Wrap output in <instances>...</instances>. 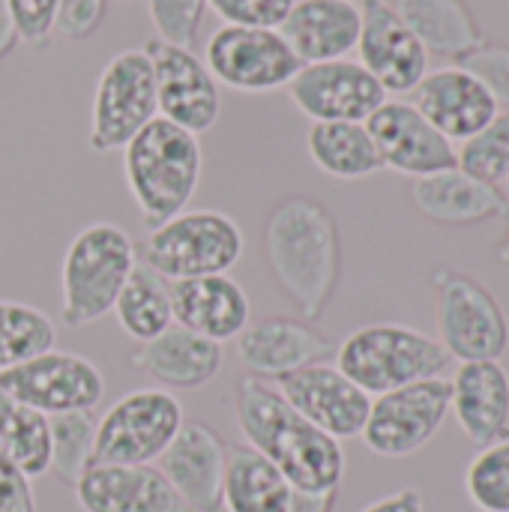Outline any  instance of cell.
Segmentation results:
<instances>
[{"label":"cell","instance_id":"cell-1","mask_svg":"<svg viewBox=\"0 0 509 512\" xmlns=\"http://www.w3.org/2000/svg\"><path fill=\"white\" fill-rule=\"evenodd\" d=\"M234 420L246 447L258 450L291 483L294 492H339L345 480L342 441L300 417L279 390L261 378H240L234 387Z\"/></svg>","mask_w":509,"mask_h":512},{"label":"cell","instance_id":"cell-2","mask_svg":"<svg viewBox=\"0 0 509 512\" xmlns=\"http://www.w3.org/2000/svg\"><path fill=\"white\" fill-rule=\"evenodd\" d=\"M264 258L291 306L306 321H318L342 276V240L333 213L306 195L276 201L264 222Z\"/></svg>","mask_w":509,"mask_h":512},{"label":"cell","instance_id":"cell-3","mask_svg":"<svg viewBox=\"0 0 509 512\" xmlns=\"http://www.w3.org/2000/svg\"><path fill=\"white\" fill-rule=\"evenodd\" d=\"M204 171L198 135L165 117L150 120L123 147V180L147 228L189 210Z\"/></svg>","mask_w":509,"mask_h":512},{"label":"cell","instance_id":"cell-4","mask_svg":"<svg viewBox=\"0 0 509 512\" xmlns=\"http://www.w3.org/2000/svg\"><path fill=\"white\" fill-rule=\"evenodd\" d=\"M138 267V249L129 231L114 222L81 228L60 264V321L69 330L90 327L111 315L126 279Z\"/></svg>","mask_w":509,"mask_h":512},{"label":"cell","instance_id":"cell-5","mask_svg":"<svg viewBox=\"0 0 509 512\" xmlns=\"http://www.w3.org/2000/svg\"><path fill=\"white\" fill-rule=\"evenodd\" d=\"M447 366L450 357L441 342L408 324H366L336 348V369L372 399L426 378H444Z\"/></svg>","mask_w":509,"mask_h":512},{"label":"cell","instance_id":"cell-6","mask_svg":"<svg viewBox=\"0 0 509 512\" xmlns=\"http://www.w3.org/2000/svg\"><path fill=\"white\" fill-rule=\"evenodd\" d=\"M240 225L219 210H183L150 228L141 246V264L168 282L219 276L243 258Z\"/></svg>","mask_w":509,"mask_h":512},{"label":"cell","instance_id":"cell-7","mask_svg":"<svg viewBox=\"0 0 509 512\" xmlns=\"http://www.w3.org/2000/svg\"><path fill=\"white\" fill-rule=\"evenodd\" d=\"M435 324L438 342L456 363L501 360L509 348V321L501 300L474 276L435 270Z\"/></svg>","mask_w":509,"mask_h":512},{"label":"cell","instance_id":"cell-8","mask_svg":"<svg viewBox=\"0 0 509 512\" xmlns=\"http://www.w3.org/2000/svg\"><path fill=\"white\" fill-rule=\"evenodd\" d=\"M183 423V405L171 390H132L96 423L93 465H153L171 447Z\"/></svg>","mask_w":509,"mask_h":512},{"label":"cell","instance_id":"cell-9","mask_svg":"<svg viewBox=\"0 0 509 512\" xmlns=\"http://www.w3.org/2000/svg\"><path fill=\"white\" fill-rule=\"evenodd\" d=\"M159 117L153 63L144 48L114 54L96 78L87 144L96 153L123 150L150 120Z\"/></svg>","mask_w":509,"mask_h":512},{"label":"cell","instance_id":"cell-10","mask_svg":"<svg viewBox=\"0 0 509 512\" xmlns=\"http://www.w3.org/2000/svg\"><path fill=\"white\" fill-rule=\"evenodd\" d=\"M0 393L45 417H60L93 411L105 399V375L84 354L51 348L0 372Z\"/></svg>","mask_w":509,"mask_h":512},{"label":"cell","instance_id":"cell-11","mask_svg":"<svg viewBox=\"0 0 509 512\" xmlns=\"http://www.w3.org/2000/svg\"><path fill=\"white\" fill-rule=\"evenodd\" d=\"M450 381L426 378L372 399L363 444L381 459H408L420 453L447 423Z\"/></svg>","mask_w":509,"mask_h":512},{"label":"cell","instance_id":"cell-12","mask_svg":"<svg viewBox=\"0 0 509 512\" xmlns=\"http://www.w3.org/2000/svg\"><path fill=\"white\" fill-rule=\"evenodd\" d=\"M204 63L216 84L237 93H273L291 84L303 66L279 30L222 24L210 33Z\"/></svg>","mask_w":509,"mask_h":512},{"label":"cell","instance_id":"cell-13","mask_svg":"<svg viewBox=\"0 0 509 512\" xmlns=\"http://www.w3.org/2000/svg\"><path fill=\"white\" fill-rule=\"evenodd\" d=\"M144 51L153 63L159 117L192 135L210 132L222 114V96L204 57L156 36L144 45Z\"/></svg>","mask_w":509,"mask_h":512},{"label":"cell","instance_id":"cell-14","mask_svg":"<svg viewBox=\"0 0 509 512\" xmlns=\"http://www.w3.org/2000/svg\"><path fill=\"white\" fill-rule=\"evenodd\" d=\"M288 96L312 123H366L384 102V87L360 60L303 63L288 84Z\"/></svg>","mask_w":509,"mask_h":512},{"label":"cell","instance_id":"cell-15","mask_svg":"<svg viewBox=\"0 0 509 512\" xmlns=\"http://www.w3.org/2000/svg\"><path fill=\"white\" fill-rule=\"evenodd\" d=\"M357 54L384 93H414L429 72V51L390 0H363Z\"/></svg>","mask_w":509,"mask_h":512},{"label":"cell","instance_id":"cell-16","mask_svg":"<svg viewBox=\"0 0 509 512\" xmlns=\"http://www.w3.org/2000/svg\"><path fill=\"white\" fill-rule=\"evenodd\" d=\"M276 390L300 417H306L312 426L336 441L360 438L372 408V396L330 363L297 369L285 375Z\"/></svg>","mask_w":509,"mask_h":512},{"label":"cell","instance_id":"cell-17","mask_svg":"<svg viewBox=\"0 0 509 512\" xmlns=\"http://www.w3.org/2000/svg\"><path fill=\"white\" fill-rule=\"evenodd\" d=\"M366 129L375 141L381 165L405 174L426 177L444 168H456V144L447 141L417 108L405 99H387L369 120Z\"/></svg>","mask_w":509,"mask_h":512},{"label":"cell","instance_id":"cell-18","mask_svg":"<svg viewBox=\"0 0 509 512\" xmlns=\"http://www.w3.org/2000/svg\"><path fill=\"white\" fill-rule=\"evenodd\" d=\"M234 351L240 366L261 381H282L285 375L324 363L336 354V345L300 318H264L249 324L237 339Z\"/></svg>","mask_w":509,"mask_h":512},{"label":"cell","instance_id":"cell-19","mask_svg":"<svg viewBox=\"0 0 509 512\" xmlns=\"http://www.w3.org/2000/svg\"><path fill=\"white\" fill-rule=\"evenodd\" d=\"M228 444L207 423H183L171 447L159 456V471L177 489V495L192 512H225L222 483H225Z\"/></svg>","mask_w":509,"mask_h":512},{"label":"cell","instance_id":"cell-20","mask_svg":"<svg viewBox=\"0 0 509 512\" xmlns=\"http://www.w3.org/2000/svg\"><path fill=\"white\" fill-rule=\"evenodd\" d=\"M72 489L84 512H192L156 465H90Z\"/></svg>","mask_w":509,"mask_h":512},{"label":"cell","instance_id":"cell-21","mask_svg":"<svg viewBox=\"0 0 509 512\" xmlns=\"http://www.w3.org/2000/svg\"><path fill=\"white\" fill-rule=\"evenodd\" d=\"M414 108L453 144L477 135L501 111L489 90L456 63L423 75L414 87Z\"/></svg>","mask_w":509,"mask_h":512},{"label":"cell","instance_id":"cell-22","mask_svg":"<svg viewBox=\"0 0 509 512\" xmlns=\"http://www.w3.org/2000/svg\"><path fill=\"white\" fill-rule=\"evenodd\" d=\"M171 318L177 327L222 345L252 324V300L228 273L180 279L171 282Z\"/></svg>","mask_w":509,"mask_h":512},{"label":"cell","instance_id":"cell-23","mask_svg":"<svg viewBox=\"0 0 509 512\" xmlns=\"http://www.w3.org/2000/svg\"><path fill=\"white\" fill-rule=\"evenodd\" d=\"M450 414L462 435L486 450L509 438V372L501 360L459 363L450 381Z\"/></svg>","mask_w":509,"mask_h":512},{"label":"cell","instance_id":"cell-24","mask_svg":"<svg viewBox=\"0 0 509 512\" xmlns=\"http://www.w3.org/2000/svg\"><path fill=\"white\" fill-rule=\"evenodd\" d=\"M411 204L423 219L447 228H468L509 216L507 192L465 174L459 165L417 177L411 183Z\"/></svg>","mask_w":509,"mask_h":512},{"label":"cell","instance_id":"cell-25","mask_svg":"<svg viewBox=\"0 0 509 512\" xmlns=\"http://www.w3.org/2000/svg\"><path fill=\"white\" fill-rule=\"evenodd\" d=\"M360 21L354 0H294L279 33L300 63H324L357 51Z\"/></svg>","mask_w":509,"mask_h":512},{"label":"cell","instance_id":"cell-26","mask_svg":"<svg viewBox=\"0 0 509 512\" xmlns=\"http://www.w3.org/2000/svg\"><path fill=\"white\" fill-rule=\"evenodd\" d=\"M132 366L165 390H201L225 366L222 345L171 324L162 336L132 351Z\"/></svg>","mask_w":509,"mask_h":512},{"label":"cell","instance_id":"cell-27","mask_svg":"<svg viewBox=\"0 0 509 512\" xmlns=\"http://www.w3.org/2000/svg\"><path fill=\"white\" fill-rule=\"evenodd\" d=\"M393 9L420 39V45L438 57H465L486 42L483 27L465 0H396Z\"/></svg>","mask_w":509,"mask_h":512},{"label":"cell","instance_id":"cell-28","mask_svg":"<svg viewBox=\"0 0 509 512\" xmlns=\"http://www.w3.org/2000/svg\"><path fill=\"white\" fill-rule=\"evenodd\" d=\"M291 483L252 447H228L222 507L225 512H288Z\"/></svg>","mask_w":509,"mask_h":512},{"label":"cell","instance_id":"cell-29","mask_svg":"<svg viewBox=\"0 0 509 512\" xmlns=\"http://www.w3.org/2000/svg\"><path fill=\"white\" fill-rule=\"evenodd\" d=\"M306 150L315 168L336 180H363L384 168L366 123H312Z\"/></svg>","mask_w":509,"mask_h":512},{"label":"cell","instance_id":"cell-30","mask_svg":"<svg viewBox=\"0 0 509 512\" xmlns=\"http://www.w3.org/2000/svg\"><path fill=\"white\" fill-rule=\"evenodd\" d=\"M111 312L129 339H135L141 345L150 342L174 324V318H171V282L138 261V267L126 279Z\"/></svg>","mask_w":509,"mask_h":512},{"label":"cell","instance_id":"cell-31","mask_svg":"<svg viewBox=\"0 0 509 512\" xmlns=\"http://www.w3.org/2000/svg\"><path fill=\"white\" fill-rule=\"evenodd\" d=\"M0 456L36 480L51 468V420L0 393Z\"/></svg>","mask_w":509,"mask_h":512},{"label":"cell","instance_id":"cell-32","mask_svg":"<svg viewBox=\"0 0 509 512\" xmlns=\"http://www.w3.org/2000/svg\"><path fill=\"white\" fill-rule=\"evenodd\" d=\"M54 345L57 327L39 306L0 300V372L51 351Z\"/></svg>","mask_w":509,"mask_h":512},{"label":"cell","instance_id":"cell-33","mask_svg":"<svg viewBox=\"0 0 509 512\" xmlns=\"http://www.w3.org/2000/svg\"><path fill=\"white\" fill-rule=\"evenodd\" d=\"M51 420V468L66 486H75L93 465L96 420L93 411H75L48 417Z\"/></svg>","mask_w":509,"mask_h":512},{"label":"cell","instance_id":"cell-34","mask_svg":"<svg viewBox=\"0 0 509 512\" xmlns=\"http://www.w3.org/2000/svg\"><path fill=\"white\" fill-rule=\"evenodd\" d=\"M456 165L492 186L509 180V111H498L489 126L456 147Z\"/></svg>","mask_w":509,"mask_h":512},{"label":"cell","instance_id":"cell-35","mask_svg":"<svg viewBox=\"0 0 509 512\" xmlns=\"http://www.w3.org/2000/svg\"><path fill=\"white\" fill-rule=\"evenodd\" d=\"M465 492L480 512H509V438L474 456Z\"/></svg>","mask_w":509,"mask_h":512},{"label":"cell","instance_id":"cell-36","mask_svg":"<svg viewBox=\"0 0 509 512\" xmlns=\"http://www.w3.org/2000/svg\"><path fill=\"white\" fill-rule=\"evenodd\" d=\"M147 9L156 27V39L192 48L198 27L204 21L207 0H147Z\"/></svg>","mask_w":509,"mask_h":512},{"label":"cell","instance_id":"cell-37","mask_svg":"<svg viewBox=\"0 0 509 512\" xmlns=\"http://www.w3.org/2000/svg\"><path fill=\"white\" fill-rule=\"evenodd\" d=\"M456 66L471 72L489 90V96L495 99L501 111H509V45H498L486 39L480 48L459 57Z\"/></svg>","mask_w":509,"mask_h":512},{"label":"cell","instance_id":"cell-38","mask_svg":"<svg viewBox=\"0 0 509 512\" xmlns=\"http://www.w3.org/2000/svg\"><path fill=\"white\" fill-rule=\"evenodd\" d=\"M207 6L234 27H264L279 30L288 18L294 0H207Z\"/></svg>","mask_w":509,"mask_h":512},{"label":"cell","instance_id":"cell-39","mask_svg":"<svg viewBox=\"0 0 509 512\" xmlns=\"http://www.w3.org/2000/svg\"><path fill=\"white\" fill-rule=\"evenodd\" d=\"M15 33L21 42L42 48L51 42V33L57 30V9L60 0H6Z\"/></svg>","mask_w":509,"mask_h":512},{"label":"cell","instance_id":"cell-40","mask_svg":"<svg viewBox=\"0 0 509 512\" xmlns=\"http://www.w3.org/2000/svg\"><path fill=\"white\" fill-rule=\"evenodd\" d=\"M105 9L108 0H60L57 33H63L66 39H87L99 30Z\"/></svg>","mask_w":509,"mask_h":512},{"label":"cell","instance_id":"cell-41","mask_svg":"<svg viewBox=\"0 0 509 512\" xmlns=\"http://www.w3.org/2000/svg\"><path fill=\"white\" fill-rule=\"evenodd\" d=\"M0 512H36L33 480L0 456Z\"/></svg>","mask_w":509,"mask_h":512},{"label":"cell","instance_id":"cell-42","mask_svg":"<svg viewBox=\"0 0 509 512\" xmlns=\"http://www.w3.org/2000/svg\"><path fill=\"white\" fill-rule=\"evenodd\" d=\"M360 512H426V507H423V495L417 489H399L387 498L372 501Z\"/></svg>","mask_w":509,"mask_h":512},{"label":"cell","instance_id":"cell-43","mask_svg":"<svg viewBox=\"0 0 509 512\" xmlns=\"http://www.w3.org/2000/svg\"><path fill=\"white\" fill-rule=\"evenodd\" d=\"M336 498H339V492H324V495L294 492L288 512H333L336 510Z\"/></svg>","mask_w":509,"mask_h":512},{"label":"cell","instance_id":"cell-44","mask_svg":"<svg viewBox=\"0 0 509 512\" xmlns=\"http://www.w3.org/2000/svg\"><path fill=\"white\" fill-rule=\"evenodd\" d=\"M15 42H18V33H15L12 15H9V6H6V0H0V60L12 54Z\"/></svg>","mask_w":509,"mask_h":512},{"label":"cell","instance_id":"cell-45","mask_svg":"<svg viewBox=\"0 0 509 512\" xmlns=\"http://www.w3.org/2000/svg\"><path fill=\"white\" fill-rule=\"evenodd\" d=\"M498 261L509 267V231H507V237H504V243L498 246Z\"/></svg>","mask_w":509,"mask_h":512},{"label":"cell","instance_id":"cell-46","mask_svg":"<svg viewBox=\"0 0 509 512\" xmlns=\"http://www.w3.org/2000/svg\"><path fill=\"white\" fill-rule=\"evenodd\" d=\"M507 186H509V180H507Z\"/></svg>","mask_w":509,"mask_h":512}]
</instances>
